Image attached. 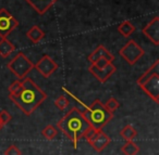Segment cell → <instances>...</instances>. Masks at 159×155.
I'll use <instances>...</instances> for the list:
<instances>
[{
    "label": "cell",
    "mask_w": 159,
    "mask_h": 155,
    "mask_svg": "<svg viewBox=\"0 0 159 155\" xmlns=\"http://www.w3.org/2000/svg\"><path fill=\"white\" fill-rule=\"evenodd\" d=\"M11 119H12V116L8 113V111H6V110L0 111V120H1V123H2L3 125L9 124V123L11 122Z\"/></svg>",
    "instance_id": "24"
},
{
    "label": "cell",
    "mask_w": 159,
    "mask_h": 155,
    "mask_svg": "<svg viewBox=\"0 0 159 155\" xmlns=\"http://www.w3.org/2000/svg\"><path fill=\"white\" fill-rule=\"evenodd\" d=\"M91 127L83 113L77 107L71 109L58 122V128L76 148L77 142L83 138L84 132Z\"/></svg>",
    "instance_id": "2"
},
{
    "label": "cell",
    "mask_w": 159,
    "mask_h": 155,
    "mask_svg": "<svg viewBox=\"0 0 159 155\" xmlns=\"http://www.w3.org/2000/svg\"><path fill=\"white\" fill-rule=\"evenodd\" d=\"M119 54L121 55L124 61L128 62L130 65H134L144 54L145 51L139 46V44L134 41L133 39H130L119 51Z\"/></svg>",
    "instance_id": "7"
},
{
    "label": "cell",
    "mask_w": 159,
    "mask_h": 155,
    "mask_svg": "<svg viewBox=\"0 0 159 155\" xmlns=\"http://www.w3.org/2000/svg\"><path fill=\"white\" fill-rule=\"evenodd\" d=\"M83 138L92 145V148L96 152H102L105 148H107L111 142L109 136H107L102 129H95L93 127H89L83 135Z\"/></svg>",
    "instance_id": "6"
},
{
    "label": "cell",
    "mask_w": 159,
    "mask_h": 155,
    "mask_svg": "<svg viewBox=\"0 0 159 155\" xmlns=\"http://www.w3.org/2000/svg\"><path fill=\"white\" fill-rule=\"evenodd\" d=\"M3 126H5V125L2 124V123H1V120H0V131L2 130V128H3Z\"/></svg>",
    "instance_id": "26"
},
{
    "label": "cell",
    "mask_w": 159,
    "mask_h": 155,
    "mask_svg": "<svg viewBox=\"0 0 159 155\" xmlns=\"http://www.w3.org/2000/svg\"><path fill=\"white\" fill-rule=\"evenodd\" d=\"M19 26V22L7 9H0V37L7 38L12 31Z\"/></svg>",
    "instance_id": "8"
},
{
    "label": "cell",
    "mask_w": 159,
    "mask_h": 155,
    "mask_svg": "<svg viewBox=\"0 0 159 155\" xmlns=\"http://www.w3.org/2000/svg\"><path fill=\"white\" fill-rule=\"evenodd\" d=\"M5 155H22V152L18 146L12 144V145L8 146L7 150L5 151Z\"/></svg>",
    "instance_id": "25"
},
{
    "label": "cell",
    "mask_w": 159,
    "mask_h": 155,
    "mask_svg": "<svg viewBox=\"0 0 159 155\" xmlns=\"http://www.w3.org/2000/svg\"><path fill=\"white\" fill-rule=\"evenodd\" d=\"M121 152L124 155H136L139 152V148L133 141H126V143L122 145Z\"/></svg>",
    "instance_id": "18"
},
{
    "label": "cell",
    "mask_w": 159,
    "mask_h": 155,
    "mask_svg": "<svg viewBox=\"0 0 159 155\" xmlns=\"http://www.w3.org/2000/svg\"><path fill=\"white\" fill-rule=\"evenodd\" d=\"M137 85L150 99L159 102V61H155L152 67L137 79Z\"/></svg>",
    "instance_id": "4"
},
{
    "label": "cell",
    "mask_w": 159,
    "mask_h": 155,
    "mask_svg": "<svg viewBox=\"0 0 159 155\" xmlns=\"http://www.w3.org/2000/svg\"><path fill=\"white\" fill-rule=\"evenodd\" d=\"M38 14H44L57 2L58 0H25Z\"/></svg>",
    "instance_id": "12"
},
{
    "label": "cell",
    "mask_w": 159,
    "mask_h": 155,
    "mask_svg": "<svg viewBox=\"0 0 159 155\" xmlns=\"http://www.w3.org/2000/svg\"><path fill=\"white\" fill-rule=\"evenodd\" d=\"M58 64L48 54H44L37 63L34 64V68H36L45 78L50 77L58 70Z\"/></svg>",
    "instance_id": "9"
},
{
    "label": "cell",
    "mask_w": 159,
    "mask_h": 155,
    "mask_svg": "<svg viewBox=\"0 0 159 155\" xmlns=\"http://www.w3.org/2000/svg\"><path fill=\"white\" fill-rule=\"evenodd\" d=\"M8 70L13 73L20 80L27 76L30 72L34 68V64L23 52H19L9 63L7 64Z\"/></svg>",
    "instance_id": "5"
},
{
    "label": "cell",
    "mask_w": 159,
    "mask_h": 155,
    "mask_svg": "<svg viewBox=\"0 0 159 155\" xmlns=\"http://www.w3.org/2000/svg\"><path fill=\"white\" fill-rule=\"evenodd\" d=\"M82 113L91 127L95 129H102L113 118V113L109 112L98 99L86 106V110Z\"/></svg>",
    "instance_id": "3"
},
{
    "label": "cell",
    "mask_w": 159,
    "mask_h": 155,
    "mask_svg": "<svg viewBox=\"0 0 159 155\" xmlns=\"http://www.w3.org/2000/svg\"><path fill=\"white\" fill-rule=\"evenodd\" d=\"M118 32L121 34L123 37H130L135 32V26L130 21H124L118 26Z\"/></svg>",
    "instance_id": "16"
},
{
    "label": "cell",
    "mask_w": 159,
    "mask_h": 155,
    "mask_svg": "<svg viewBox=\"0 0 159 155\" xmlns=\"http://www.w3.org/2000/svg\"><path fill=\"white\" fill-rule=\"evenodd\" d=\"M142 33L155 45L158 46L159 45V18L155 16L143 29Z\"/></svg>",
    "instance_id": "11"
},
{
    "label": "cell",
    "mask_w": 159,
    "mask_h": 155,
    "mask_svg": "<svg viewBox=\"0 0 159 155\" xmlns=\"http://www.w3.org/2000/svg\"><path fill=\"white\" fill-rule=\"evenodd\" d=\"M55 105L58 107V109L63 111V110H66V107L70 105V101L66 99V96H60L55 100Z\"/></svg>",
    "instance_id": "21"
},
{
    "label": "cell",
    "mask_w": 159,
    "mask_h": 155,
    "mask_svg": "<svg viewBox=\"0 0 159 155\" xmlns=\"http://www.w3.org/2000/svg\"><path fill=\"white\" fill-rule=\"evenodd\" d=\"M14 51H16V47L10 40H8V38H1L0 39V57L6 59Z\"/></svg>",
    "instance_id": "14"
},
{
    "label": "cell",
    "mask_w": 159,
    "mask_h": 155,
    "mask_svg": "<svg viewBox=\"0 0 159 155\" xmlns=\"http://www.w3.org/2000/svg\"><path fill=\"white\" fill-rule=\"evenodd\" d=\"M110 63H112V60L108 59V58H100V59H98L97 61H95L92 64L97 68H102V67H106Z\"/></svg>",
    "instance_id": "23"
},
{
    "label": "cell",
    "mask_w": 159,
    "mask_h": 155,
    "mask_svg": "<svg viewBox=\"0 0 159 155\" xmlns=\"http://www.w3.org/2000/svg\"><path fill=\"white\" fill-rule=\"evenodd\" d=\"M21 89H22V80L16 79V80H14L13 83L9 86V88H8V90H9V96H16V94H18L19 92L21 91Z\"/></svg>",
    "instance_id": "20"
},
{
    "label": "cell",
    "mask_w": 159,
    "mask_h": 155,
    "mask_svg": "<svg viewBox=\"0 0 159 155\" xmlns=\"http://www.w3.org/2000/svg\"><path fill=\"white\" fill-rule=\"evenodd\" d=\"M104 105L109 112H111V113H115V112L120 107L119 101H118L117 99H115V98H110L106 102V104H104Z\"/></svg>",
    "instance_id": "22"
},
{
    "label": "cell",
    "mask_w": 159,
    "mask_h": 155,
    "mask_svg": "<svg viewBox=\"0 0 159 155\" xmlns=\"http://www.w3.org/2000/svg\"><path fill=\"white\" fill-rule=\"evenodd\" d=\"M120 136L122 137V139H124L125 141H133L135 137L137 136V130L132 126V125H126L122 128V130L120 131Z\"/></svg>",
    "instance_id": "17"
},
{
    "label": "cell",
    "mask_w": 159,
    "mask_h": 155,
    "mask_svg": "<svg viewBox=\"0 0 159 155\" xmlns=\"http://www.w3.org/2000/svg\"><path fill=\"white\" fill-rule=\"evenodd\" d=\"M26 37L29 38L33 44H37V42H39L40 40L45 37V33L39 28V26L33 25V26L27 31Z\"/></svg>",
    "instance_id": "15"
},
{
    "label": "cell",
    "mask_w": 159,
    "mask_h": 155,
    "mask_svg": "<svg viewBox=\"0 0 159 155\" xmlns=\"http://www.w3.org/2000/svg\"><path fill=\"white\" fill-rule=\"evenodd\" d=\"M42 135L44 136V138H46L47 140H52L55 139V137H57L58 135V129L52 125H48L42 130Z\"/></svg>",
    "instance_id": "19"
},
{
    "label": "cell",
    "mask_w": 159,
    "mask_h": 155,
    "mask_svg": "<svg viewBox=\"0 0 159 155\" xmlns=\"http://www.w3.org/2000/svg\"><path fill=\"white\" fill-rule=\"evenodd\" d=\"M89 71L99 83L104 84L112 76L113 73L117 71V67H116L112 63H110L109 65H107L106 67H102V68H97V67H95L93 64H91V66L89 67Z\"/></svg>",
    "instance_id": "10"
},
{
    "label": "cell",
    "mask_w": 159,
    "mask_h": 155,
    "mask_svg": "<svg viewBox=\"0 0 159 155\" xmlns=\"http://www.w3.org/2000/svg\"><path fill=\"white\" fill-rule=\"evenodd\" d=\"M100 58H108V59L110 60H115V57H113L112 54H111V52L109 50H107L106 48H105L102 45H100V46H98L97 48L95 49V50L93 51V52L91 53V54L89 55V61L92 63H94L95 61H97L98 59H100Z\"/></svg>",
    "instance_id": "13"
},
{
    "label": "cell",
    "mask_w": 159,
    "mask_h": 155,
    "mask_svg": "<svg viewBox=\"0 0 159 155\" xmlns=\"http://www.w3.org/2000/svg\"><path fill=\"white\" fill-rule=\"evenodd\" d=\"M9 99L25 114L31 116L47 99V93L44 92L33 79L25 77L22 79V89L16 96H9Z\"/></svg>",
    "instance_id": "1"
}]
</instances>
